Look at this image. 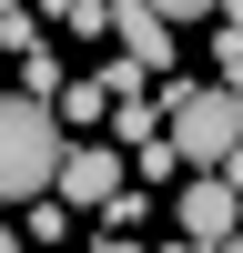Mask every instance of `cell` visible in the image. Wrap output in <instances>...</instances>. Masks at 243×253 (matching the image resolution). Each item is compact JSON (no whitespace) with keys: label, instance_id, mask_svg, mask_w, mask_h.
<instances>
[{"label":"cell","instance_id":"1","mask_svg":"<svg viewBox=\"0 0 243 253\" xmlns=\"http://www.w3.org/2000/svg\"><path fill=\"white\" fill-rule=\"evenodd\" d=\"M61 152H71V132H61L51 101L0 91V203H40L51 172H61Z\"/></svg>","mask_w":243,"mask_h":253},{"label":"cell","instance_id":"2","mask_svg":"<svg viewBox=\"0 0 243 253\" xmlns=\"http://www.w3.org/2000/svg\"><path fill=\"white\" fill-rule=\"evenodd\" d=\"M162 132L182 162H233L243 152V91L233 81H172L162 71Z\"/></svg>","mask_w":243,"mask_h":253},{"label":"cell","instance_id":"3","mask_svg":"<svg viewBox=\"0 0 243 253\" xmlns=\"http://www.w3.org/2000/svg\"><path fill=\"white\" fill-rule=\"evenodd\" d=\"M51 193L71 203V213H101V203L122 193V142H81V132H71V152H61Z\"/></svg>","mask_w":243,"mask_h":253},{"label":"cell","instance_id":"4","mask_svg":"<svg viewBox=\"0 0 243 253\" xmlns=\"http://www.w3.org/2000/svg\"><path fill=\"white\" fill-rule=\"evenodd\" d=\"M172 213H182V233H193L202 253L243 233V193H233V182H223V172H193V182H182V193H172Z\"/></svg>","mask_w":243,"mask_h":253},{"label":"cell","instance_id":"5","mask_svg":"<svg viewBox=\"0 0 243 253\" xmlns=\"http://www.w3.org/2000/svg\"><path fill=\"white\" fill-rule=\"evenodd\" d=\"M112 51L132 61L142 81H162V71H172V20H162L152 0H112Z\"/></svg>","mask_w":243,"mask_h":253},{"label":"cell","instance_id":"6","mask_svg":"<svg viewBox=\"0 0 243 253\" xmlns=\"http://www.w3.org/2000/svg\"><path fill=\"white\" fill-rule=\"evenodd\" d=\"M51 112H61V132H91V122L112 112V61H101L91 81H61V91H51Z\"/></svg>","mask_w":243,"mask_h":253},{"label":"cell","instance_id":"7","mask_svg":"<svg viewBox=\"0 0 243 253\" xmlns=\"http://www.w3.org/2000/svg\"><path fill=\"white\" fill-rule=\"evenodd\" d=\"M101 122H112V142H152V132H162V91H112Z\"/></svg>","mask_w":243,"mask_h":253},{"label":"cell","instance_id":"8","mask_svg":"<svg viewBox=\"0 0 243 253\" xmlns=\"http://www.w3.org/2000/svg\"><path fill=\"white\" fill-rule=\"evenodd\" d=\"M61 81H71V71H61V51H51V41H31V51H20V91H31V101H51Z\"/></svg>","mask_w":243,"mask_h":253},{"label":"cell","instance_id":"9","mask_svg":"<svg viewBox=\"0 0 243 253\" xmlns=\"http://www.w3.org/2000/svg\"><path fill=\"white\" fill-rule=\"evenodd\" d=\"M51 20H61V31H91V41H112V0H51Z\"/></svg>","mask_w":243,"mask_h":253},{"label":"cell","instance_id":"10","mask_svg":"<svg viewBox=\"0 0 243 253\" xmlns=\"http://www.w3.org/2000/svg\"><path fill=\"white\" fill-rule=\"evenodd\" d=\"M132 162H142V193H152V182H172V172H182V152H172V132H152V142H132Z\"/></svg>","mask_w":243,"mask_h":253},{"label":"cell","instance_id":"11","mask_svg":"<svg viewBox=\"0 0 243 253\" xmlns=\"http://www.w3.org/2000/svg\"><path fill=\"white\" fill-rule=\"evenodd\" d=\"M61 233H71V203H61V193H40V203H31V233H20V243H61Z\"/></svg>","mask_w":243,"mask_h":253},{"label":"cell","instance_id":"12","mask_svg":"<svg viewBox=\"0 0 243 253\" xmlns=\"http://www.w3.org/2000/svg\"><path fill=\"white\" fill-rule=\"evenodd\" d=\"M213 71H223V81H233V91H243V31H233V20H223V31H213Z\"/></svg>","mask_w":243,"mask_h":253},{"label":"cell","instance_id":"13","mask_svg":"<svg viewBox=\"0 0 243 253\" xmlns=\"http://www.w3.org/2000/svg\"><path fill=\"white\" fill-rule=\"evenodd\" d=\"M0 41H10V51H31V41H40V20H31V10H0Z\"/></svg>","mask_w":243,"mask_h":253},{"label":"cell","instance_id":"14","mask_svg":"<svg viewBox=\"0 0 243 253\" xmlns=\"http://www.w3.org/2000/svg\"><path fill=\"white\" fill-rule=\"evenodd\" d=\"M162 20H202V10H223V0H152Z\"/></svg>","mask_w":243,"mask_h":253},{"label":"cell","instance_id":"15","mask_svg":"<svg viewBox=\"0 0 243 253\" xmlns=\"http://www.w3.org/2000/svg\"><path fill=\"white\" fill-rule=\"evenodd\" d=\"M91 253H142V243H122V233H101V243H91Z\"/></svg>","mask_w":243,"mask_h":253},{"label":"cell","instance_id":"16","mask_svg":"<svg viewBox=\"0 0 243 253\" xmlns=\"http://www.w3.org/2000/svg\"><path fill=\"white\" fill-rule=\"evenodd\" d=\"M223 20H233V31H243V0H223Z\"/></svg>","mask_w":243,"mask_h":253},{"label":"cell","instance_id":"17","mask_svg":"<svg viewBox=\"0 0 243 253\" xmlns=\"http://www.w3.org/2000/svg\"><path fill=\"white\" fill-rule=\"evenodd\" d=\"M162 253H202V243H193V233H182V243H162Z\"/></svg>","mask_w":243,"mask_h":253},{"label":"cell","instance_id":"18","mask_svg":"<svg viewBox=\"0 0 243 253\" xmlns=\"http://www.w3.org/2000/svg\"><path fill=\"white\" fill-rule=\"evenodd\" d=\"M0 253H20V233H0Z\"/></svg>","mask_w":243,"mask_h":253},{"label":"cell","instance_id":"19","mask_svg":"<svg viewBox=\"0 0 243 253\" xmlns=\"http://www.w3.org/2000/svg\"><path fill=\"white\" fill-rule=\"evenodd\" d=\"M213 253H243V233H233V243H213Z\"/></svg>","mask_w":243,"mask_h":253}]
</instances>
